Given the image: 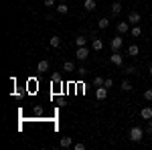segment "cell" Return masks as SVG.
Listing matches in <instances>:
<instances>
[{
    "label": "cell",
    "instance_id": "1",
    "mask_svg": "<svg viewBox=\"0 0 152 150\" xmlns=\"http://www.w3.org/2000/svg\"><path fill=\"white\" fill-rule=\"evenodd\" d=\"M130 140L132 142H142V138H144V130H142L140 126H132L130 128Z\"/></svg>",
    "mask_w": 152,
    "mask_h": 150
},
{
    "label": "cell",
    "instance_id": "2",
    "mask_svg": "<svg viewBox=\"0 0 152 150\" xmlns=\"http://www.w3.org/2000/svg\"><path fill=\"white\" fill-rule=\"evenodd\" d=\"M122 45H124V37H122V35L114 37V39L110 41V47H112V53H118V51L122 49Z\"/></svg>",
    "mask_w": 152,
    "mask_h": 150
},
{
    "label": "cell",
    "instance_id": "3",
    "mask_svg": "<svg viewBox=\"0 0 152 150\" xmlns=\"http://www.w3.org/2000/svg\"><path fill=\"white\" fill-rule=\"evenodd\" d=\"M75 57L79 59V61H85V59L89 57V49H87V47H77V53H75Z\"/></svg>",
    "mask_w": 152,
    "mask_h": 150
},
{
    "label": "cell",
    "instance_id": "4",
    "mask_svg": "<svg viewBox=\"0 0 152 150\" xmlns=\"http://www.w3.org/2000/svg\"><path fill=\"white\" fill-rule=\"evenodd\" d=\"M110 61H112L114 65H118V67L124 65V57L120 55V51H118V53H112V55H110Z\"/></svg>",
    "mask_w": 152,
    "mask_h": 150
},
{
    "label": "cell",
    "instance_id": "5",
    "mask_svg": "<svg viewBox=\"0 0 152 150\" xmlns=\"http://www.w3.org/2000/svg\"><path fill=\"white\" fill-rule=\"evenodd\" d=\"M140 20H142L140 12H130L128 14V23L130 24H140Z\"/></svg>",
    "mask_w": 152,
    "mask_h": 150
},
{
    "label": "cell",
    "instance_id": "6",
    "mask_svg": "<svg viewBox=\"0 0 152 150\" xmlns=\"http://www.w3.org/2000/svg\"><path fill=\"white\" fill-rule=\"evenodd\" d=\"M91 49H94V51H102V49H104V43H102V39L94 37V39H91Z\"/></svg>",
    "mask_w": 152,
    "mask_h": 150
},
{
    "label": "cell",
    "instance_id": "7",
    "mask_svg": "<svg viewBox=\"0 0 152 150\" xmlns=\"http://www.w3.org/2000/svg\"><path fill=\"white\" fill-rule=\"evenodd\" d=\"M140 118H144V120H152V108H142L140 110Z\"/></svg>",
    "mask_w": 152,
    "mask_h": 150
},
{
    "label": "cell",
    "instance_id": "8",
    "mask_svg": "<svg viewBox=\"0 0 152 150\" xmlns=\"http://www.w3.org/2000/svg\"><path fill=\"white\" fill-rule=\"evenodd\" d=\"M130 31V23H118V33L120 35H126Z\"/></svg>",
    "mask_w": 152,
    "mask_h": 150
},
{
    "label": "cell",
    "instance_id": "9",
    "mask_svg": "<svg viewBox=\"0 0 152 150\" xmlns=\"http://www.w3.org/2000/svg\"><path fill=\"white\" fill-rule=\"evenodd\" d=\"M71 146H73L71 136H63V138H61V148H71Z\"/></svg>",
    "mask_w": 152,
    "mask_h": 150
},
{
    "label": "cell",
    "instance_id": "10",
    "mask_svg": "<svg viewBox=\"0 0 152 150\" xmlns=\"http://www.w3.org/2000/svg\"><path fill=\"white\" fill-rule=\"evenodd\" d=\"M95 95H97V100H105L107 97V87H97V91H95Z\"/></svg>",
    "mask_w": 152,
    "mask_h": 150
},
{
    "label": "cell",
    "instance_id": "11",
    "mask_svg": "<svg viewBox=\"0 0 152 150\" xmlns=\"http://www.w3.org/2000/svg\"><path fill=\"white\" fill-rule=\"evenodd\" d=\"M95 6H97V4H95V0H85V2H83V8H85L87 12L95 10Z\"/></svg>",
    "mask_w": 152,
    "mask_h": 150
},
{
    "label": "cell",
    "instance_id": "12",
    "mask_svg": "<svg viewBox=\"0 0 152 150\" xmlns=\"http://www.w3.org/2000/svg\"><path fill=\"white\" fill-rule=\"evenodd\" d=\"M130 33H132V37L138 39V37H142V26H140V24H134V26L130 29Z\"/></svg>",
    "mask_w": 152,
    "mask_h": 150
},
{
    "label": "cell",
    "instance_id": "13",
    "mask_svg": "<svg viewBox=\"0 0 152 150\" xmlns=\"http://www.w3.org/2000/svg\"><path fill=\"white\" fill-rule=\"evenodd\" d=\"M37 69L41 71V73H45V71H49V61H47V59H43V61H39V65H37Z\"/></svg>",
    "mask_w": 152,
    "mask_h": 150
},
{
    "label": "cell",
    "instance_id": "14",
    "mask_svg": "<svg viewBox=\"0 0 152 150\" xmlns=\"http://www.w3.org/2000/svg\"><path fill=\"white\" fill-rule=\"evenodd\" d=\"M63 71H65V73H73V71H75V63H73V61H65Z\"/></svg>",
    "mask_w": 152,
    "mask_h": 150
},
{
    "label": "cell",
    "instance_id": "15",
    "mask_svg": "<svg viewBox=\"0 0 152 150\" xmlns=\"http://www.w3.org/2000/svg\"><path fill=\"white\" fill-rule=\"evenodd\" d=\"M49 43H51V47H55V49H59V47H61V37L53 35L51 39H49Z\"/></svg>",
    "mask_w": 152,
    "mask_h": 150
},
{
    "label": "cell",
    "instance_id": "16",
    "mask_svg": "<svg viewBox=\"0 0 152 150\" xmlns=\"http://www.w3.org/2000/svg\"><path fill=\"white\" fill-rule=\"evenodd\" d=\"M138 53H140V47H138V45H130L128 47V55H130V57H136Z\"/></svg>",
    "mask_w": 152,
    "mask_h": 150
},
{
    "label": "cell",
    "instance_id": "17",
    "mask_svg": "<svg viewBox=\"0 0 152 150\" xmlns=\"http://www.w3.org/2000/svg\"><path fill=\"white\" fill-rule=\"evenodd\" d=\"M55 8H57L59 14H67V12H69V6H67L65 2H59V6H55Z\"/></svg>",
    "mask_w": 152,
    "mask_h": 150
},
{
    "label": "cell",
    "instance_id": "18",
    "mask_svg": "<svg viewBox=\"0 0 152 150\" xmlns=\"http://www.w3.org/2000/svg\"><path fill=\"white\" fill-rule=\"evenodd\" d=\"M120 12H122V4H120V2H114V4H112V14L118 16Z\"/></svg>",
    "mask_w": 152,
    "mask_h": 150
},
{
    "label": "cell",
    "instance_id": "19",
    "mask_svg": "<svg viewBox=\"0 0 152 150\" xmlns=\"http://www.w3.org/2000/svg\"><path fill=\"white\" fill-rule=\"evenodd\" d=\"M97 26H99V29H107V26H110V18H99V20H97Z\"/></svg>",
    "mask_w": 152,
    "mask_h": 150
},
{
    "label": "cell",
    "instance_id": "20",
    "mask_svg": "<svg viewBox=\"0 0 152 150\" xmlns=\"http://www.w3.org/2000/svg\"><path fill=\"white\" fill-rule=\"evenodd\" d=\"M75 45H77V47H85V45H87V39L79 35L77 39H75Z\"/></svg>",
    "mask_w": 152,
    "mask_h": 150
},
{
    "label": "cell",
    "instance_id": "21",
    "mask_svg": "<svg viewBox=\"0 0 152 150\" xmlns=\"http://www.w3.org/2000/svg\"><path fill=\"white\" fill-rule=\"evenodd\" d=\"M120 87H122L124 91H130V89H132V83H130L128 79H124V81H122V85H120Z\"/></svg>",
    "mask_w": 152,
    "mask_h": 150
},
{
    "label": "cell",
    "instance_id": "22",
    "mask_svg": "<svg viewBox=\"0 0 152 150\" xmlns=\"http://www.w3.org/2000/svg\"><path fill=\"white\" fill-rule=\"evenodd\" d=\"M104 81L105 79H102V77H95V79H94V85H95V87H102V85H104Z\"/></svg>",
    "mask_w": 152,
    "mask_h": 150
},
{
    "label": "cell",
    "instance_id": "23",
    "mask_svg": "<svg viewBox=\"0 0 152 150\" xmlns=\"http://www.w3.org/2000/svg\"><path fill=\"white\" fill-rule=\"evenodd\" d=\"M144 100H146V102H152V89H146V91H144Z\"/></svg>",
    "mask_w": 152,
    "mask_h": 150
},
{
    "label": "cell",
    "instance_id": "24",
    "mask_svg": "<svg viewBox=\"0 0 152 150\" xmlns=\"http://www.w3.org/2000/svg\"><path fill=\"white\" fill-rule=\"evenodd\" d=\"M51 79H53V83H59V81H61V75H59V73H53Z\"/></svg>",
    "mask_w": 152,
    "mask_h": 150
},
{
    "label": "cell",
    "instance_id": "25",
    "mask_svg": "<svg viewBox=\"0 0 152 150\" xmlns=\"http://www.w3.org/2000/svg\"><path fill=\"white\" fill-rule=\"evenodd\" d=\"M112 85H114V81H112V77H110V79H105V81H104V87H107V89H110Z\"/></svg>",
    "mask_w": 152,
    "mask_h": 150
},
{
    "label": "cell",
    "instance_id": "26",
    "mask_svg": "<svg viewBox=\"0 0 152 150\" xmlns=\"http://www.w3.org/2000/svg\"><path fill=\"white\" fill-rule=\"evenodd\" d=\"M132 73H136V67H132V65L126 67V75H132Z\"/></svg>",
    "mask_w": 152,
    "mask_h": 150
},
{
    "label": "cell",
    "instance_id": "27",
    "mask_svg": "<svg viewBox=\"0 0 152 150\" xmlns=\"http://www.w3.org/2000/svg\"><path fill=\"white\" fill-rule=\"evenodd\" d=\"M73 148H75V150H85V144H83V142H77Z\"/></svg>",
    "mask_w": 152,
    "mask_h": 150
},
{
    "label": "cell",
    "instance_id": "28",
    "mask_svg": "<svg viewBox=\"0 0 152 150\" xmlns=\"http://www.w3.org/2000/svg\"><path fill=\"white\" fill-rule=\"evenodd\" d=\"M146 132H148V134H152V120H148V128H146Z\"/></svg>",
    "mask_w": 152,
    "mask_h": 150
},
{
    "label": "cell",
    "instance_id": "29",
    "mask_svg": "<svg viewBox=\"0 0 152 150\" xmlns=\"http://www.w3.org/2000/svg\"><path fill=\"white\" fill-rule=\"evenodd\" d=\"M45 6H55V0H45Z\"/></svg>",
    "mask_w": 152,
    "mask_h": 150
},
{
    "label": "cell",
    "instance_id": "30",
    "mask_svg": "<svg viewBox=\"0 0 152 150\" xmlns=\"http://www.w3.org/2000/svg\"><path fill=\"white\" fill-rule=\"evenodd\" d=\"M148 73H150V75H152V65H150V69H148Z\"/></svg>",
    "mask_w": 152,
    "mask_h": 150
},
{
    "label": "cell",
    "instance_id": "31",
    "mask_svg": "<svg viewBox=\"0 0 152 150\" xmlns=\"http://www.w3.org/2000/svg\"><path fill=\"white\" fill-rule=\"evenodd\" d=\"M59 2H67V0H59Z\"/></svg>",
    "mask_w": 152,
    "mask_h": 150
},
{
    "label": "cell",
    "instance_id": "32",
    "mask_svg": "<svg viewBox=\"0 0 152 150\" xmlns=\"http://www.w3.org/2000/svg\"><path fill=\"white\" fill-rule=\"evenodd\" d=\"M150 18H152V12H150Z\"/></svg>",
    "mask_w": 152,
    "mask_h": 150
},
{
    "label": "cell",
    "instance_id": "33",
    "mask_svg": "<svg viewBox=\"0 0 152 150\" xmlns=\"http://www.w3.org/2000/svg\"><path fill=\"white\" fill-rule=\"evenodd\" d=\"M150 2H152V0H150Z\"/></svg>",
    "mask_w": 152,
    "mask_h": 150
}]
</instances>
